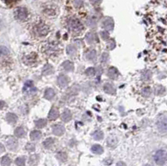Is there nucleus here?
<instances>
[{
  "label": "nucleus",
  "mask_w": 167,
  "mask_h": 166,
  "mask_svg": "<svg viewBox=\"0 0 167 166\" xmlns=\"http://www.w3.org/2000/svg\"><path fill=\"white\" fill-rule=\"evenodd\" d=\"M86 42L89 44H91L94 42V34L93 33H88V34H86Z\"/></svg>",
  "instance_id": "32"
},
{
  "label": "nucleus",
  "mask_w": 167,
  "mask_h": 166,
  "mask_svg": "<svg viewBox=\"0 0 167 166\" xmlns=\"http://www.w3.org/2000/svg\"><path fill=\"white\" fill-rule=\"evenodd\" d=\"M103 27L107 30H112L114 28V22L111 19H106L103 23Z\"/></svg>",
  "instance_id": "16"
},
{
  "label": "nucleus",
  "mask_w": 167,
  "mask_h": 166,
  "mask_svg": "<svg viewBox=\"0 0 167 166\" xmlns=\"http://www.w3.org/2000/svg\"><path fill=\"white\" fill-rule=\"evenodd\" d=\"M25 149H26V150L29 151V152H33V151L35 150V145H33V144H28L25 146Z\"/></svg>",
  "instance_id": "39"
},
{
  "label": "nucleus",
  "mask_w": 167,
  "mask_h": 166,
  "mask_svg": "<svg viewBox=\"0 0 167 166\" xmlns=\"http://www.w3.org/2000/svg\"><path fill=\"white\" fill-rule=\"evenodd\" d=\"M87 59H89V61L94 62L96 60V51L94 49H91L87 53V55H86Z\"/></svg>",
  "instance_id": "22"
},
{
  "label": "nucleus",
  "mask_w": 167,
  "mask_h": 166,
  "mask_svg": "<svg viewBox=\"0 0 167 166\" xmlns=\"http://www.w3.org/2000/svg\"><path fill=\"white\" fill-rule=\"evenodd\" d=\"M55 142V139L53 138H46L45 140L44 141V146L46 148V149H50V148L54 145Z\"/></svg>",
  "instance_id": "24"
},
{
  "label": "nucleus",
  "mask_w": 167,
  "mask_h": 166,
  "mask_svg": "<svg viewBox=\"0 0 167 166\" xmlns=\"http://www.w3.org/2000/svg\"><path fill=\"white\" fill-rule=\"evenodd\" d=\"M55 96V90L51 88H49L45 90V93H44V98L48 100H51L54 98V97Z\"/></svg>",
  "instance_id": "17"
},
{
  "label": "nucleus",
  "mask_w": 167,
  "mask_h": 166,
  "mask_svg": "<svg viewBox=\"0 0 167 166\" xmlns=\"http://www.w3.org/2000/svg\"><path fill=\"white\" fill-rule=\"evenodd\" d=\"M4 106H5V102L0 100V109H3V107H4Z\"/></svg>",
  "instance_id": "44"
},
{
  "label": "nucleus",
  "mask_w": 167,
  "mask_h": 166,
  "mask_svg": "<svg viewBox=\"0 0 167 166\" xmlns=\"http://www.w3.org/2000/svg\"><path fill=\"white\" fill-rule=\"evenodd\" d=\"M107 75L108 77L112 79H117L119 76V71L118 69L115 67H110V68L108 69V73H107Z\"/></svg>",
  "instance_id": "12"
},
{
  "label": "nucleus",
  "mask_w": 167,
  "mask_h": 166,
  "mask_svg": "<svg viewBox=\"0 0 167 166\" xmlns=\"http://www.w3.org/2000/svg\"><path fill=\"white\" fill-rule=\"evenodd\" d=\"M154 159L158 165H164L166 162V152L163 149L158 150L155 153Z\"/></svg>",
  "instance_id": "2"
},
{
  "label": "nucleus",
  "mask_w": 167,
  "mask_h": 166,
  "mask_svg": "<svg viewBox=\"0 0 167 166\" xmlns=\"http://www.w3.org/2000/svg\"><path fill=\"white\" fill-rule=\"evenodd\" d=\"M109 49H113L115 47H116V42L114 41V39H111L109 42V45H108Z\"/></svg>",
  "instance_id": "42"
},
{
  "label": "nucleus",
  "mask_w": 167,
  "mask_h": 166,
  "mask_svg": "<svg viewBox=\"0 0 167 166\" xmlns=\"http://www.w3.org/2000/svg\"><path fill=\"white\" fill-rule=\"evenodd\" d=\"M23 92L26 95H33L37 92L36 88L33 85V83L31 80H28L25 83L23 88Z\"/></svg>",
  "instance_id": "3"
},
{
  "label": "nucleus",
  "mask_w": 167,
  "mask_h": 166,
  "mask_svg": "<svg viewBox=\"0 0 167 166\" xmlns=\"http://www.w3.org/2000/svg\"><path fill=\"white\" fill-rule=\"evenodd\" d=\"M104 91L109 94H114L116 93V89L110 83H105L104 85Z\"/></svg>",
  "instance_id": "19"
},
{
  "label": "nucleus",
  "mask_w": 167,
  "mask_h": 166,
  "mask_svg": "<svg viewBox=\"0 0 167 166\" xmlns=\"http://www.w3.org/2000/svg\"><path fill=\"white\" fill-rule=\"evenodd\" d=\"M100 35H101V38L104 40H106L109 39V33H108L107 31H103V32H101V33H100Z\"/></svg>",
  "instance_id": "40"
},
{
  "label": "nucleus",
  "mask_w": 167,
  "mask_h": 166,
  "mask_svg": "<svg viewBox=\"0 0 167 166\" xmlns=\"http://www.w3.org/2000/svg\"><path fill=\"white\" fill-rule=\"evenodd\" d=\"M66 52H67V54H69V55L70 56H74L76 54V53H77V49H76L75 47L73 46V45H69V46L67 47Z\"/></svg>",
  "instance_id": "25"
},
{
  "label": "nucleus",
  "mask_w": 167,
  "mask_h": 166,
  "mask_svg": "<svg viewBox=\"0 0 167 166\" xmlns=\"http://www.w3.org/2000/svg\"><path fill=\"white\" fill-rule=\"evenodd\" d=\"M67 158H68V156L64 152H59L57 154V159L61 162H65L67 160Z\"/></svg>",
  "instance_id": "31"
},
{
  "label": "nucleus",
  "mask_w": 167,
  "mask_h": 166,
  "mask_svg": "<svg viewBox=\"0 0 167 166\" xmlns=\"http://www.w3.org/2000/svg\"><path fill=\"white\" fill-rule=\"evenodd\" d=\"M157 128H158L159 131L163 134L166 133L167 125H166V116L164 115L158 120L157 121Z\"/></svg>",
  "instance_id": "6"
},
{
  "label": "nucleus",
  "mask_w": 167,
  "mask_h": 166,
  "mask_svg": "<svg viewBox=\"0 0 167 166\" xmlns=\"http://www.w3.org/2000/svg\"><path fill=\"white\" fill-rule=\"evenodd\" d=\"M95 73H96V71H95V68H93V67H90V68H89L86 69L85 71V74L87 76L89 77H93L95 75Z\"/></svg>",
  "instance_id": "35"
},
{
  "label": "nucleus",
  "mask_w": 167,
  "mask_h": 166,
  "mask_svg": "<svg viewBox=\"0 0 167 166\" xmlns=\"http://www.w3.org/2000/svg\"><path fill=\"white\" fill-rule=\"evenodd\" d=\"M151 76H152L151 72L150 70H146L145 71V73L142 74V79L145 80V81H148V80H150L151 79Z\"/></svg>",
  "instance_id": "36"
},
{
  "label": "nucleus",
  "mask_w": 167,
  "mask_h": 166,
  "mask_svg": "<svg viewBox=\"0 0 167 166\" xmlns=\"http://www.w3.org/2000/svg\"><path fill=\"white\" fill-rule=\"evenodd\" d=\"M58 49H57V47L55 46H49V48H47V52H46V53H47V55L49 54V55H50V54H55V53H58Z\"/></svg>",
  "instance_id": "30"
},
{
  "label": "nucleus",
  "mask_w": 167,
  "mask_h": 166,
  "mask_svg": "<svg viewBox=\"0 0 167 166\" xmlns=\"http://www.w3.org/2000/svg\"><path fill=\"white\" fill-rule=\"evenodd\" d=\"M150 94H151V89L150 87H145L142 89V94L145 97H148L150 95Z\"/></svg>",
  "instance_id": "37"
},
{
  "label": "nucleus",
  "mask_w": 167,
  "mask_h": 166,
  "mask_svg": "<svg viewBox=\"0 0 167 166\" xmlns=\"http://www.w3.org/2000/svg\"><path fill=\"white\" fill-rule=\"evenodd\" d=\"M144 166H151L150 164H146V165H144Z\"/></svg>",
  "instance_id": "48"
},
{
  "label": "nucleus",
  "mask_w": 167,
  "mask_h": 166,
  "mask_svg": "<svg viewBox=\"0 0 167 166\" xmlns=\"http://www.w3.org/2000/svg\"><path fill=\"white\" fill-rule=\"evenodd\" d=\"M91 151L94 153V154H101L102 153H103V148H102V146L100 145H94L92 146L91 148Z\"/></svg>",
  "instance_id": "23"
},
{
  "label": "nucleus",
  "mask_w": 167,
  "mask_h": 166,
  "mask_svg": "<svg viewBox=\"0 0 167 166\" xmlns=\"http://www.w3.org/2000/svg\"><path fill=\"white\" fill-rule=\"evenodd\" d=\"M0 161H1L2 166H10V164H11V159L8 155L3 156Z\"/></svg>",
  "instance_id": "26"
},
{
  "label": "nucleus",
  "mask_w": 167,
  "mask_h": 166,
  "mask_svg": "<svg viewBox=\"0 0 167 166\" xmlns=\"http://www.w3.org/2000/svg\"><path fill=\"white\" fill-rule=\"evenodd\" d=\"M70 83V79L67 77L66 75H59L58 77V84L62 88H65L68 86V84Z\"/></svg>",
  "instance_id": "8"
},
{
  "label": "nucleus",
  "mask_w": 167,
  "mask_h": 166,
  "mask_svg": "<svg viewBox=\"0 0 167 166\" xmlns=\"http://www.w3.org/2000/svg\"><path fill=\"white\" fill-rule=\"evenodd\" d=\"M108 59H109V55L107 54L106 53H104L103 54H102V56H101V61L104 62V63H105V62L108 60Z\"/></svg>",
  "instance_id": "41"
},
{
  "label": "nucleus",
  "mask_w": 167,
  "mask_h": 166,
  "mask_svg": "<svg viewBox=\"0 0 167 166\" xmlns=\"http://www.w3.org/2000/svg\"><path fill=\"white\" fill-rule=\"evenodd\" d=\"M25 157H18L15 160V164L16 165L18 166H25Z\"/></svg>",
  "instance_id": "34"
},
{
  "label": "nucleus",
  "mask_w": 167,
  "mask_h": 166,
  "mask_svg": "<svg viewBox=\"0 0 167 166\" xmlns=\"http://www.w3.org/2000/svg\"><path fill=\"white\" fill-rule=\"evenodd\" d=\"M65 132V129L63 125L60 124H55L53 126V133L55 134L56 136H61L63 135Z\"/></svg>",
  "instance_id": "9"
},
{
  "label": "nucleus",
  "mask_w": 167,
  "mask_h": 166,
  "mask_svg": "<svg viewBox=\"0 0 167 166\" xmlns=\"http://www.w3.org/2000/svg\"><path fill=\"white\" fill-rule=\"evenodd\" d=\"M107 145L110 147H114L116 145V138L115 137H110L107 140Z\"/></svg>",
  "instance_id": "38"
},
{
  "label": "nucleus",
  "mask_w": 167,
  "mask_h": 166,
  "mask_svg": "<svg viewBox=\"0 0 167 166\" xmlns=\"http://www.w3.org/2000/svg\"><path fill=\"white\" fill-rule=\"evenodd\" d=\"M24 63L26 65H33L37 60V54L35 53H32L30 54H28V55L24 57Z\"/></svg>",
  "instance_id": "7"
},
{
  "label": "nucleus",
  "mask_w": 167,
  "mask_h": 166,
  "mask_svg": "<svg viewBox=\"0 0 167 166\" xmlns=\"http://www.w3.org/2000/svg\"><path fill=\"white\" fill-rule=\"evenodd\" d=\"M87 24H88L89 27L94 28V27H95V25H96V23H95L94 20H89V21L87 22Z\"/></svg>",
  "instance_id": "43"
},
{
  "label": "nucleus",
  "mask_w": 167,
  "mask_h": 166,
  "mask_svg": "<svg viewBox=\"0 0 167 166\" xmlns=\"http://www.w3.org/2000/svg\"><path fill=\"white\" fill-rule=\"evenodd\" d=\"M92 3H99L101 0H90Z\"/></svg>",
  "instance_id": "47"
},
{
  "label": "nucleus",
  "mask_w": 167,
  "mask_h": 166,
  "mask_svg": "<svg viewBox=\"0 0 167 166\" xmlns=\"http://www.w3.org/2000/svg\"><path fill=\"white\" fill-rule=\"evenodd\" d=\"M68 26H69L70 30L74 34H79L84 29L83 24L80 23L79 19H70L68 21Z\"/></svg>",
  "instance_id": "1"
},
{
  "label": "nucleus",
  "mask_w": 167,
  "mask_h": 166,
  "mask_svg": "<svg viewBox=\"0 0 167 166\" xmlns=\"http://www.w3.org/2000/svg\"><path fill=\"white\" fill-rule=\"evenodd\" d=\"M59 116V112L58 109L55 107L52 108L51 109H50V111H49V116H48L49 120H57Z\"/></svg>",
  "instance_id": "11"
},
{
  "label": "nucleus",
  "mask_w": 167,
  "mask_h": 166,
  "mask_svg": "<svg viewBox=\"0 0 167 166\" xmlns=\"http://www.w3.org/2000/svg\"><path fill=\"white\" fill-rule=\"evenodd\" d=\"M49 27L46 24H44V23H40L38 25H36V27H35V33L40 37H44V36H46L48 34V33H49Z\"/></svg>",
  "instance_id": "4"
},
{
  "label": "nucleus",
  "mask_w": 167,
  "mask_h": 166,
  "mask_svg": "<svg viewBox=\"0 0 167 166\" xmlns=\"http://www.w3.org/2000/svg\"><path fill=\"white\" fill-rule=\"evenodd\" d=\"M9 50L5 46H0V58L9 55Z\"/></svg>",
  "instance_id": "29"
},
{
  "label": "nucleus",
  "mask_w": 167,
  "mask_h": 166,
  "mask_svg": "<svg viewBox=\"0 0 167 166\" xmlns=\"http://www.w3.org/2000/svg\"><path fill=\"white\" fill-rule=\"evenodd\" d=\"M61 66L64 70L68 71V72H72L74 70V64L70 61H64Z\"/></svg>",
  "instance_id": "13"
},
{
  "label": "nucleus",
  "mask_w": 167,
  "mask_h": 166,
  "mask_svg": "<svg viewBox=\"0 0 167 166\" xmlns=\"http://www.w3.org/2000/svg\"><path fill=\"white\" fill-rule=\"evenodd\" d=\"M39 160H40V157L37 154H33L29 157V160H28V165L29 166H35L37 164L39 163Z\"/></svg>",
  "instance_id": "18"
},
{
  "label": "nucleus",
  "mask_w": 167,
  "mask_h": 166,
  "mask_svg": "<svg viewBox=\"0 0 167 166\" xmlns=\"http://www.w3.org/2000/svg\"><path fill=\"white\" fill-rule=\"evenodd\" d=\"M6 120L8 121V123L13 124L18 121V116L16 114H12V113H9L6 115Z\"/></svg>",
  "instance_id": "15"
},
{
  "label": "nucleus",
  "mask_w": 167,
  "mask_h": 166,
  "mask_svg": "<svg viewBox=\"0 0 167 166\" xmlns=\"http://www.w3.org/2000/svg\"><path fill=\"white\" fill-rule=\"evenodd\" d=\"M46 124H47V121L44 119H40V120L35 121V125H36L37 128H40V129H42L44 127H45Z\"/></svg>",
  "instance_id": "27"
},
{
  "label": "nucleus",
  "mask_w": 167,
  "mask_h": 166,
  "mask_svg": "<svg viewBox=\"0 0 167 166\" xmlns=\"http://www.w3.org/2000/svg\"><path fill=\"white\" fill-rule=\"evenodd\" d=\"M116 166H126V164H125V163H124V162H118V163H117V164H116Z\"/></svg>",
  "instance_id": "46"
},
{
  "label": "nucleus",
  "mask_w": 167,
  "mask_h": 166,
  "mask_svg": "<svg viewBox=\"0 0 167 166\" xmlns=\"http://www.w3.org/2000/svg\"><path fill=\"white\" fill-rule=\"evenodd\" d=\"M14 135L18 138H23L25 135V130L23 127H18L14 130Z\"/></svg>",
  "instance_id": "21"
},
{
  "label": "nucleus",
  "mask_w": 167,
  "mask_h": 166,
  "mask_svg": "<svg viewBox=\"0 0 167 166\" xmlns=\"http://www.w3.org/2000/svg\"><path fill=\"white\" fill-rule=\"evenodd\" d=\"M93 137L95 140H100L104 138V134L102 131H100V130H97L94 133L93 135Z\"/></svg>",
  "instance_id": "33"
},
{
  "label": "nucleus",
  "mask_w": 167,
  "mask_h": 166,
  "mask_svg": "<svg viewBox=\"0 0 167 166\" xmlns=\"http://www.w3.org/2000/svg\"><path fill=\"white\" fill-rule=\"evenodd\" d=\"M61 119H62V120H63L64 122H65V123H66V122H69V121H70L71 119H72V113H71L69 109L64 110V113L61 115Z\"/></svg>",
  "instance_id": "14"
},
{
  "label": "nucleus",
  "mask_w": 167,
  "mask_h": 166,
  "mask_svg": "<svg viewBox=\"0 0 167 166\" xmlns=\"http://www.w3.org/2000/svg\"><path fill=\"white\" fill-rule=\"evenodd\" d=\"M4 150H5V148L0 143V153H3V152H4Z\"/></svg>",
  "instance_id": "45"
},
{
  "label": "nucleus",
  "mask_w": 167,
  "mask_h": 166,
  "mask_svg": "<svg viewBox=\"0 0 167 166\" xmlns=\"http://www.w3.org/2000/svg\"><path fill=\"white\" fill-rule=\"evenodd\" d=\"M41 136H42V134L39 130H33V131L30 133V138L33 141H36V140L40 139Z\"/></svg>",
  "instance_id": "20"
},
{
  "label": "nucleus",
  "mask_w": 167,
  "mask_h": 166,
  "mask_svg": "<svg viewBox=\"0 0 167 166\" xmlns=\"http://www.w3.org/2000/svg\"><path fill=\"white\" fill-rule=\"evenodd\" d=\"M28 13L27 9H25L24 7H20V8H18L17 9L14 11V17L18 20H21V21H24L28 18Z\"/></svg>",
  "instance_id": "5"
},
{
  "label": "nucleus",
  "mask_w": 167,
  "mask_h": 166,
  "mask_svg": "<svg viewBox=\"0 0 167 166\" xmlns=\"http://www.w3.org/2000/svg\"><path fill=\"white\" fill-rule=\"evenodd\" d=\"M18 141L14 138H9L8 139V141H7V146H8V148H9L10 150H16L17 148H18Z\"/></svg>",
  "instance_id": "10"
},
{
  "label": "nucleus",
  "mask_w": 167,
  "mask_h": 166,
  "mask_svg": "<svg viewBox=\"0 0 167 166\" xmlns=\"http://www.w3.org/2000/svg\"><path fill=\"white\" fill-rule=\"evenodd\" d=\"M53 67H52L50 65H46L44 67V69H43V74L44 75H48V74H50L53 73Z\"/></svg>",
  "instance_id": "28"
}]
</instances>
